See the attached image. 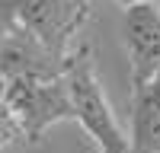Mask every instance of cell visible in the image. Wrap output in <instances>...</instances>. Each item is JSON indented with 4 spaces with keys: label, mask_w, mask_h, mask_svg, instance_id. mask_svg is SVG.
Segmentation results:
<instances>
[{
    "label": "cell",
    "mask_w": 160,
    "mask_h": 153,
    "mask_svg": "<svg viewBox=\"0 0 160 153\" xmlns=\"http://www.w3.org/2000/svg\"><path fill=\"white\" fill-rule=\"evenodd\" d=\"M61 80H64V89H68V99H71L74 121H80V128L99 147V153H125L128 134L102 89V80L96 73V58H93L90 45L71 48V54L64 58Z\"/></svg>",
    "instance_id": "cell-1"
},
{
    "label": "cell",
    "mask_w": 160,
    "mask_h": 153,
    "mask_svg": "<svg viewBox=\"0 0 160 153\" xmlns=\"http://www.w3.org/2000/svg\"><path fill=\"white\" fill-rule=\"evenodd\" d=\"M3 102L19 124L22 140H29V144H38L55 124L74 121L71 99L61 76H55V80H13L3 86Z\"/></svg>",
    "instance_id": "cell-2"
},
{
    "label": "cell",
    "mask_w": 160,
    "mask_h": 153,
    "mask_svg": "<svg viewBox=\"0 0 160 153\" xmlns=\"http://www.w3.org/2000/svg\"><path fill=\"white\" fill-rule=\"evenodd\" d=\"M13 10L22 32L38 38L58 58H68L90 16V0H13Z\"/></svg>",
    "instance_id": "cell-3"
},
{
    "label": "cell",
    "mask_w": 160,
    "mask_h": 153,
    "mask_svg": "<svg viewBox=\"0 0 160 153\" xmlns=\"http://www.w3.org/2000/svg\"><path fill=\"white\" fill-rule=\"evenodd\" d=\"M122 38L128 48V80L131 89H138L160 73V7H128L122 16Z\"/></svg>",
    "instance_id": "cell-4"
},
{
    "label": "cell",
    "mask_w": 160,
    "mask_h": 153,
    "mask_svg": "<svg viewBox=\"0 0 160 153\" xmlns=\"http://www.w3.org/2000/svg\"><path fill=\"white\" fill-rule=\"evenodd\" d=\"M64 73V58L48 51L38 38L16 29L0 42V80H55Z\"/></svg>",
    "instance_id": "cell-5"
},
{
    "label": "cell",
    "mask_w": 160,
    "mask_h": 153,
    "mask_svg": "<svg viewBox=\"0 0 160 153\" xmlns=\"http://www.w3.org/2000/svg\"><path fill=\"white\" fill-rule=\"evenodd\" d=\"M125 153H160V73L131 89V131Z\"/></svg>",
    "instance_id": "cell-6"
},
{
    "label": "cell",
    "mask_w": 160,
    "mask_h": 153,
    "mask_svg": "<svg viewBox=\"0 0 160 153\" xmlns=\"http://www.w3.org/2000/svg\"><path fill=\"white\" fill-rule=\"evenodd\" d=\"M16 140H22V131H19L16 118H13V112L7 109V102L0 99V153L7 147H13Z\"/></svg>",
    "instance_id": "cell-7"
},
{
    "label": "cell",
    "mask_w": 160,
    "mask_h": 153,
    "mask_svg": "<svg viewBox=\"0 0 160 153\" xmlns=\"http://www.w3.org/2000/svg\"><path fill=\"white\" fill-rule=\"evenodd\" d=\"M19 29L16 22V10H13V0H0V42H3L7 35H13Z\"/></svg>",
    "instance_id": "cell-8"
},
{
    "label": "cell",
    "mask_w": 160,
    "mask_h": 153,
    "mask_svg": "<svg viewBox=\"0 0 160 153\" xmlns=\"http://www.w3.org/2000/svg\"><path fill=\"white\" fill-rule=\"evenodd\" d=\"M118 3H122V7L128 10V7H141V3H151V0H118Z\"/></svg>",
    "instance_id": "cell-9"
},
{
    "label": "cell",
    "mask_w": 160,
    "mask_h": 153,
    "mask_svg": "<svg viewBox=\"0 0 160 153\" xmlns=\"http://www.w3.org/2000/svg\"><path fill=\"white\" fill-rule=\"evenodd\" d=\"M3 86H7V83H3V80H0V99H3Z\"/></svg>",
    "instance_id": "cell-10"
},
{
    "label": "cell",
    "mask_w": 160,
    "mask_h": 153,
    "mask_svg": "<svg viewBox=\"0 0 160 153\" xmlns=\"http://www.w3.org/2000/svg\"><path fill=\"white\" fill-rule=\"evenodd\" d=\"M157 7H160V3H157Z\"/></svg>",
    "instance_id": "cell-11"
}]
</instances>
